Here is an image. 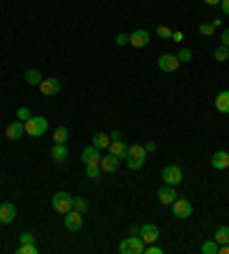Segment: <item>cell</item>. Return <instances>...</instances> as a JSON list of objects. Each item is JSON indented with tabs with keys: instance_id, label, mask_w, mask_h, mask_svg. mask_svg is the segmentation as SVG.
Masks as SVG:
<instances>
[{
	"instance_id": "obj_10",
	"label": "cell",
	"mask_w": 229,
	"mask_h": 254,
	"mask_svg": "<svg viewBox=\"0 0 229 254\" xmlns=\"http://www.w3.org/2000/svg\"><path fill=\"white\" fill-rule=\"evenodd\" d=\"M39 90H41V94L44 97H55V94H60L62 85L57 78H44L41 80V85H39Z\"/></svg>"
},
{
	"instance_id": "obj_43",
	"label": "cell",
	"mask_w": 229,
	"mask_h": 254,
	"mask_svg": "<svg viewBox=\"0 0 229 254\" xmlns=\"http://www.w3.org/2000/svg\"><path fill=\"white\" fill-rule=\"evenodd\" d=\"M206 5H220V0H204Z\"/></svg>"
},
{
	"instance_id": "obj_32",
	"label": "cell",
	"mask_w": 229,
	"mask_h": 254,
	"mask_svg": "<svg viewBox=\"0 0 229 254\" xmlns=\"http://www.w3.org/2000/svg\"><path fill=\"white\" fill-rule=\"evenodd\" d=\"M156 35H158L160 39H172V30H170L168 25H158V28H156Z\"/></svg>"
},
{
	"instance_id": "obj_33",
	"label": "cell",
	"mask_w": 229,
	"mask_h": 254,
	"mask_svg": "<svg viewBox=\"0 0 229 254\" xmlns=\"http://www.w3.org/2000/svg\"><path fill=\"white\" fill-rule=\"evenodd\" d=\"M16 115H19V121H23V124H25V121L32 117V112L28 110V108H19V110H16Z\"/></svg>"
},
{
	"instance_id": "obj_13",
	"label": "cell",
	"mask_w": 229,
	"mask_h": 254,
	"mask_svg": "<svg viewBox=\"0 0 229 254\" xmlns=\"http://www.w3.org/2000/svg\"><path fill=\"white\" fill-rule=\"evenodd\" d=\"M140 238L145 240L147 245H149V243H156V240H158V227H156V224H140Z\"/></svg>"
},
{
	"instance_id": "obj_7",
	"label": "cell",
	"mask_w": 229,
	"mask_h": 254,
	"mask_svg": "<svg viewBox=\"0 0 229 254\" xmlns=\"http://www.w3.org/2000/svg\"><path fill=\"white\" fill-rule=\"evenodd\" d=\"M179 58L176 55H172V53H163L158 58V69L160 71H165V74H172V71H176L179 69Z\"/></svg>"
},
{
	"instance_id": "obj_35",
	"label": "cell",
	"mask_w": 229,
	"mask_h": 254,
	"mask_svg": "<svg viewBox=\"0 0 229 254\" xmlns=\"http://www.w3.org/2000/svg\"><path fill=\"white\" fill-rule=\"evenodd\" d=\"M19 240H21V245H25V243H35V236H32L30 232H25V234H21V236H19Z\"/></svg>"
},
{
	"instance_id": "obj_41",
	"label": "cell",
	"mask_w": 229,
	"mask_h": 254,
	"mask_svg": "<svg viewBox=\"0 0 229 254\" xmlns=\"http://www.w3.org/2000/svg\"><path fill=\"white\" fill-rule=\"evenodd\" d=\"M145 149H147V151H152V154H153V151H156V142H147V144H145Z\"/></svg>"
},
{
	"instance_id": "obj_25",
	"label": "cell",
	"mask_w": 229,
	"mask_h": 254,
	"mask_svg": "<svg viewBox=\"0 0 229 254\" xmlns=\"http://www.w3.org/2000/svg\"><path fill=\"white\" fill-rule=\"evenodd\" d=\"M218 247H220V243L215 238L211 240H206V243H202V252L204 254H218Z\"/></svg>"
},
{
	"instance_id": "obj_6",
	"label": "cell",
	"mask_w": 229,
	"mask_h": 254,
	"mask_svg": "<svg viewBox=\"0 0 229 254\" xmlns=\"http://www.w3.org/2000/svg\"><path fill=\"white\" fill-rule=\"evenodd\" d=\"M172 213H174V217H179V220H188V217L192 215V204L188 202V199L176 197L174 202H172Z\"/></svg>"
},
{
	"instance_id": "obj_11",
	"label": "cell",
	"mask_w": 229,
	"mask_h": 254,
	"mask_svg": "<svg viewBox=\"0 0 229 254\" xmlns=\"http://www.w3.org/2000/svg\"><path fill=\"white\" fill-rule=\"evenodd\" d=\"M149 41H152V35L147 30H133V35H129V44L133 48H145Z\"/></svg>"
},
{
	"instance_id": "obj_39",
	"label": "cell",
	"mask_w": 229,
	"mask_h": 254,
	"mask_svg": "<svg viewBox=\"0 0 229 254\" xmlns=\"http://www.w3.org/2000/svg\"><path fill=\"white\" fill-rule=\"evenodd\" d=\"M220 9L225 14H229V0H220Z\"/></svg>"
},
{
	"instance_id": "obj_5",
	"label": "cell",
	"mask_w": 229,
	"mask_h": 254,
	"mask_svg": "<svg viewBox=\"0 0 229 254\" xmlns=\"http://www.w3.org/2000/svg\"><path fill=\"white\" fill-rule=\"evenodd\" d=\"M160 176H163V183H168V186H179L183 181V170L179 165H165Z\"/></svg>"
},
{
	"instance_id": "obj_34",
	"label": "cell",
	"mask_w": 229,
	"mask_h": 254,
	"mask_svg": "<svg viewBox=\"0 0 229 254\" xmlns=\"http://www.w3.org/2000/svg\"><path fill=\"white\" fill-rule=\"evenodd\" d=\"M145 254H163V247L149 243V245H145Z\"/></svg>"
},
{
	"instance_id": "obj_16",
	"label": "cell",
	"mask_w": 229,
	"mask_h": 254,
	"mask_svg": "<svg viewBox=\"0 0 229 254\" xmlns=\"http://www.w3.org/2000/svg\"><path fill=\"white\" fill-rule=\"evenodd\" d=\"M14 217H16V206L14 204H9V202H2L0 204V222H14Z\"/></svg>"
},
{
	"instance_id": "obj_9",
	"label": "cell",
	"mask_w": 229,
	"mask_h": 254,
	"mask_svg": "<svg viewBox=\"0 0 229 254\" xmlns=\"http://www.w3.org/2000/svg\"><path fill=\"white\" fill-rule=\"evenodd\" d=\"M156 195H158V202L165 204V206H172V202L179 197V195H176V186H168V183H165V186H160Z\"/></svg>"
},
{
	"instance_id": "obj_1",
	"label": "cell",
	"mask_w": 229,
	"mask_h": 254,
	"mask_svg": "<svg viewBox=\"0 0 229 254\" xmlns=\"http://www.w3.org/2000/svg\"><path fill=\"white\" fill-rule=\"evenodd\" d=\"M145 158H147L145 144H133V147H129V154H126V165H129V170L137 172V170L145 165Z\"/></svg>"
},
{
	"instance_id": "obj_20",
	"label": "cell",
	"mask_w": 229,
	"mask_h": 254,
	"mask_svg": "<svg viewBox=\"0 0 229 254\" xmlns=\"http://www.w3.org/2000/svg\"><path fill=\"white\" fill-rule=\"evenodd\" d=\"M215 108L220 112H225V115H229V90L220 92V94L215 97Z\"/></svg>"
},
{
	"instance_id": "obj_18",
	"label": "cell",
	"mask_w": 229,
	"mask_h": 254,
	"mask_svg": "<svg viewBox=\"0 0 229 254\" xmlns=\"http://www.w3.org/2000/svg\"><path fill=\"white\" fill-rule=\"evenodd\" d=\"M211 165H213L215 170H227L229 167V154L227 151H215L213 156H211Z\"/></svg>"
},
{
	"instance_id": "obj_44",
	"label": "cell",
	"mask_w": 229,
	"mask_h": 254,
	"mask_svg": "<svg viewBox=\"0 0 229 254\" xmlns=\"http://www.w3.org/2000/svg\"><path fill=\"white\" fill-rule=\"evenodd\" d=\"M170 2H172V0H170Z\"/></svg>"
},
{
	"instance_id": "obj_30",
	"label": "cell",
	"mask_w": 229,
	"mask_h": 254,
	"mask_svg": "<svg viewBox=\"0 0 229 254\" xmlns=\"http://www.w3.org/2000/svg\"><path fill=\"white\" fill-rule=\"evenodd\" d=\"M213 32H215L213 23H202V25H199V35H204V37H211Z\"/></svg>"
},
{
	"instance_id": "obj_22",
	"label": "cell",
	"mask_w": 229,
	"mask_h": 254,
	"mask_svg": "<svg viewBox=\"0 0 229 254\" xmlns=\"http://www.w3.org/2000/svg\"><path fill=\"white\" fill-rule=\"evenodd\" d=\"M67 137H69V128L57 126V128H55V131H53V142L64 144V142H67Z\"/></svg>"
},
{
	"instance_id": "obj_36",
	"label": "cell",
	"mask_w": 229,
	"mask_h": 254,
	"mask_svg": "<svg viewBox=\"0 0 229 254\" xmlns=\"http://www.w3.org/2000/svg\"><path fill=\"white\" fill-rule=\"evenodd\" d=\"M114 41H117V46H126V44H129V35H124V32H122V35H117Z\"/></svg>"
},
{
	"instance_id": "obj_40",
	"label": "cell",
	"mask_w": 229,
	"mask_h": 254,
	"mask_svg": "<svg viewBox=\"0 0 229 254\" xmlns=\"http://www.w3.org/2000/svg\"><path fill=\"white\" fill-rule=\"evenodd\" d=\"M110 140H122V133H119V131L114 128L113 133H110Z\"/></svg>"
},
{
	"instance_id": "obj_24",
	"label": "cell",
	"mask_w": 229,
	"mask_h": 254,
	"mask_svg": "<svg viewBox=\"0 0 229 254\" xmlns=\"http://www.w3.org/2000/svg\"><path fill=\"white\" fill-rule=\"evenodd\" d=\"M85 174H87V179H92V181H99V176H101V165H87L85 167Z\"/></svg>"
},
{
	"instance_id": "obj_15",
	"label": "cell",
	"mask_w": 229,
	"mask_h": 254,
	"mask_svg": "<svg viewBox=\"0 0 229 254\" xmlns=\"http://www.w3.org/2000/svg\"><path fill=\"white\" fill-rule=\"evenodd\" d=\"M23 133H25V124H23V121H12V124H7V128H5L7 140H19V137H23Z\"/></svg>"
},
{
	"instance_id": "obj_31",
	"label": "cell",
	"mask_w": 229,
	"mask_h": 254,
	"mask_svg": "<svg viewBox=\"0 0 229 254\" xmlns=\"http://www.w3.org/2000/svg\"><path fill=\"white\" fill-rule=\"evenodd\" d=\"M176 58H179L181 64H183V62H191L192 60V51H191V48H181V51L176 53Z\"/></svg>"
},
{
	"instance_id": "obj_38",
	"label": "cell",
	"mask_w": 229,
	"mask_h": 254,
	"mask_svg": "<svg viewBox=\"0 0 229 254\" xmlns=\"http://www.w3.org/2000/svg\"><path fill=\"white\" fill-rule=\"evenodd\" d=\"M172 41H176V44H181V41H183V32H179V30L172 32Z\"/></svg>"
},
{
	"instance_id": "obj_28",
	"label": "cell",
	"mask_w": 229,
	"mask_h": 254,
	"mask_svg": "<svg viewBox=\"0 0 229 254\" xmlns=\"http://www.w3.org/2000/svg\"><path fill=\"white\" fill-rule=\"evenodd\" d=\"M74 209H76L78 213H87V211H90V204H87L85 197H74Z\"/></svg>"
},
{
	"instance_id": "obj_37",
	"label": "cell",
	"mask_w": 229,
	"mask_h": 254,
	"mask_svg": "<svg viewBox=\"0 0 229 254\" xmlns=\"http://www.w3.org/2000/svg\"><path fill=\"white\" fill-rule=\"evenodd\" d=\"M220 41H222V46H229V28H225V32H222Z\"/></svg>"
},
{
	"instance_id": "obj_42",
	"label": "cell",
	"mask_w": 229,
	"mask_h": 254,
	"mask_svg": "<svg viewBox=\"0 0 229 254\" xmlns=\"http://www.w3.org/2000/svg\"><path fill=\"white\" fill-rule=\"evenodd\" d=\"M131 236H140V227L133 224V227H131Z\"/></svg>"
},
{
	"instance_id": "obj_19",
	"label": "cell",
	"mask_w": 229,
	"mask_h": 254,
	"mask_svg": "<svg viewBox=\"0 0 229 254\" xmlns=\"http://www.w3.org/2000/svg\"><path fill=\"white\" fill-rule=\"evenodd\" d=\"M51 158H53L55 163H64V160L69 158V149L64 147V144H57V142H55V147L51 149Z\"/></svg>"
},
{
	"instance_id": "obj_29",
	"label": "cell",
	"mask_w": 229,
	"mask_h": 254,
	"mask_svg": "<svg viewBox=\"0 0 229 254\" xmlns=\"http://www.w3.org/2000/svg\"><path fill=\"white\" fill-rule=\"evenodd\" d=\"M37 252H39V247L35 243H25V245H21L16 250V254H37Z\"/></svg>"
},
{
	"instance_id": "obj_23",
	"label": "cell",
	"mask_w": 229,
	"mask_h": 254,
	"mask_svg": "<svg viewBox=\"0 0 229 254\" xmlns=\"http://www.w3.org/2000/svg\"><path fill=\"white\" fill-rule=\"evenodd\" d=\"M41 80H44V78H41V74H39L37 69H30V71H28V74H25V82H28V85H41Z\"/></svg>"
},
{
	"instance_id": "obj_14",
	"label": "cell",
	"mask_w": 229,
	"mask_h": 254,
	"mask_svg": "<svg viewBox=\"0 0 229 254\" xmlns=\"http://www.w3.org/2000/svg\"><path fill=\"white\" fill-rule=\"evenodd\" d=\"M101 172L106 174H114L117 172V167H119V158L113 156V154H108V156H101Z\"/></svg>"
},
{
	"instance_id": "obj_21",
	"label": "cell",
	"mask_w": 229,
	"mask_h": 254,
	"mask_svg": "<svg viewBox=\"0 0 229 254\" xmlns=\"http://www.w3.org/2000/svg\"><path fill=\"white\" fill-rule=\"evenodd\" d=\"M92 144L96 147V149H108V144H110V135L108 133H94V137H92Z\"/></svg>"
},
{
	"instance_id": "obj_26",
	"label": "cell",
	"mask_w": 229,
	"mask_h": 254,
	"mask_svg": "<svg viewBox=\"0 0 229 254\" xmlns=\"http://www.w3.org/2000/svg\"><path fill=\"white\" fill-rule=\"evenodd\" d=\"M213 58H215V62H227L229 60V46H218L215 48V53H213Z\"/></svg>"
},
{
	"instance_id": "obj_17",
	"label": "cell",
	"mask_w": 229,
	"mask_h": 254,
	"mask_svg": "<svg viewBox=\"0 0 229 254\" xmlns=\"http://www.w3.org/2000/svg\"><path fill=\"white\" fill-rule=\"evenodd\" d=\"M108 154H113V156H117L119 160H122V158H126V154H129V147H126L122 140H110V144H108Z\"/></svg>"
},
{
	"instance_id": "obj_2",
	"label": "cell",
	"mask_w": 229,
	"mask_h": 254,
	"mask_svg": "<svg viewBox=\"0 0 229 254\" xmlns=\"http://www.w3.org/2000/svg\"><path fill=\"white\" fill-rule=\"evenodd\" d=\"M46 131H48V119L41 115H32L25 121V135H30V137H41Z\"/></svg>"
},
{
	"instance_id": "obj_4",
	"label": "cell",
	"mask_w": 229,
	"mask_h": 254,
	"mask_svg": "<svg viewBox=\"0 0 229 254\" xmlns=\"http://www.w3.org/2000/svg\"><path fill=\"white\" fill-rule=\"evenodd\" d=\"M145 240L140 236H131V238H124L122 245H119V252L122 254H145Z\"/></svg>"
},
{
	"instance_id": "obj_27",
	"label": "cell",
	"mask_w": 229,
	"mask_h": 254,
	"mask_svg": "<svg viewBox=\"0 0 229 254\" xmlns=\"http://www.w3.org/2000/svg\"><path fill=\"white\" fill-rule=\"evenodd\" d=\"M215 240H218V243H229V227H218V229H215V236H213Z\"/></svg>"
},
{
	"instance_id": "obj_3",
	"label": "cell",
	"mask_w": 229,
	"mask_h": 254,
	"mask_svg": "<svg viewBox=\"0 0 229 254\" xmlns=\"http://www.w3.org/2000/svg\"><path fill=\"white\" fill-rule=\"evenodd\" d=\"M51 204H53V211H57V213L64 215V213H69V211L74 209V197L69 193H64V190H60V193L53 195V202Z\"/></svg>"
},
{
	"instance_id": "obj_8",
	"label": "cell",
	"mask_w": 229,
	"mask_h": 254,
	"mask_svg": "<svg viewBox=\"0 0 229 254\" xmlns=\"http://www.w3.org/2000/svg\"><path fill=\"white\" fill-rule=\"evenodd\" d=\"M64 227H67L69 232H80L83 229V213H78L76 209L64 213Z\"/></svg>"
},
{
	"instance_id": "obj_12",
	"label": "cell",
	"mask_w": 229,
	"mask_h": 254,
	"mask_svg": "<svg viewBox=\"0 0 229 254\" xmlns=\"http://www.w3.org/2000/svg\"><path fill=\"white\" fill-rule=\"evenodd\" d=\"M80 160H83L85 165H99L101 163V149H96L94 144L92 147H85L83 151H80Z\"/></svg>"
},
{
	"instance_id": "obj_45",
	"label": "cell",
	"mask_w": 229,
	"mask_h": 254,
	"mask_svg": "<svg viewBox=\"0 0 229 254\" xmlns=\"http://www.w3.org/2000/svg\"><path fill=\"white\" fill-rule=\"evenodd\" d=\"M0 224H2V222H0Z\"/></svg>"
}]
</instances>
